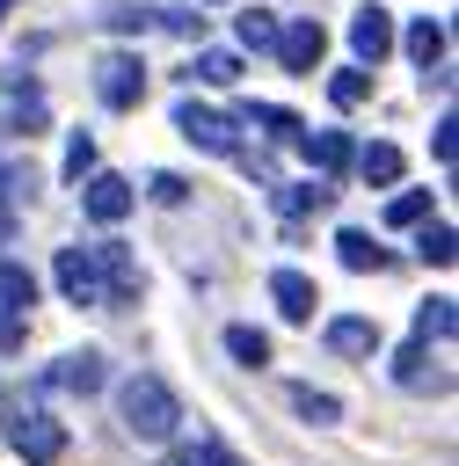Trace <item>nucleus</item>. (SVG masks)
<instances>
[{"label": "nucleus", "instance_id": "nucleus-32", "mask_svg": "<svg viewBox=\"0 0 459 466\" xmlns=\"http://www.w3.org/2000/svg\"><path fill=\"white\" fill-rule=\"evenodd\" d=\"M66 175H73V182H87V175H95V138H87V131L66 146Z\"/></svg>", "mask_w": 459, "mask_h": 466}, {"label": "nucleus", "instance_id": "nucleus-36", "mask_svg": "<svg viewBox=\"0 0 459 466\" xmlns=\"http://www.w3.org/2000/svg\"><path fill=\"white\" fill-rule=\"evenodd\" d=\"M22 335H29V320L15 306H0V350H22Z\"/></svg>", "mask_w": 459, "mask_h": 466}, {"label": "nucleus", "instance_id": "nucleus-22", "mask_svg": "<svg viewBox=\"0 0 459 466\" xmlns=\"http://www.w3.org/2000/svg\"><path fill=\"white\" fill-rule=\"evenodd\" d=\"M277 204H284L291 218H299V211H328V204H335V182H321V175H313V182H291V189H277Z\"/></svg>", "mask_w": 459, "mask_h": 466}, {"label": "nucleus", "instance_id": "nucleus-28", "mask_svg": "<svg viewBox=\"0 0 459 466\" xmlns=\"http://www.w3.org/2000/svg\"><path fill=\"white\" fill-rule=\"evenodd\" d=\"M102 29H117V36H138V29H153V7H131V0H117V7H102Z\"/></svg>", "mask_w": 459, "mask_h": 466}, {"label": "nucleus", "instance_id": "nucleus-8", "mask_svg": "<svg viewBox=\"0 0 459 466\" xmlns=\"http://www.w3.org/2000/svg\"><path fill=\"white\" fill-rule=\"evenodd\" d=\"M350 51H357V66L372 73V66L393 51V15H386V7H357V15H350Z\"/></svg>", "mask_w": 459, "mask_h": 466}, {"label": "nucleus", "instance_id": "nucleus-29", "mask_svg": "<svg viewBox=\"0 0 459 466\" xmlns=\"http://www.w3.org/2000/svg\"><path fill=\"white\" fill-rule=\"evenodd\" d=\"M423 218H430V189H401L386 204V226H423Z\"/></svg>", "mask_w": 459, "mask_h": 466}, {"label": "nucleus", "instance_id": "nucleus-9", "mask_svg": "<svg viewBox=\"0 0 459 466\" xmlns=\"http://www.w3.org/2000/svg\"><path fill=\"white\" fill-rule=\"evenodd\" d=\"M95 269H102V306L138 299V262H131V248H124V240H102V248H95Z\"/></svg>", "mask_w": 459, "mask_h": 466}, {"label": "nucleus", "instance_id": "nucleus-16", "mask_svg": "<svg viewBox=\"0 0 459 466\" xmlns=\"http://www.w3.org/2000/svg\"><path fill=\"white\" fill-rule=\"evenodd\" d=\"M299 153L321 167V182H335V175L350 167V153H357V146H350L342 131H306V138H299Z\"/></svg>", "mask_w": 459, "mask_h": 466}, {"label": "nucleus", "instance_id": "nucleus-3", "mask_svg": "<svg viewBox=\"0 0 459 466\" xmlns=\"http://www.w3.org/2000/svg\"><path fill=\"white\" fill-rule=\"evenodd\" d=\"M95 95H102V109H138V95H146L138 51H102L95 58Z\"/></svg>", "mask_w": 459, "mask_h": 466}, {"label": "nucleus", "instance_id": "nucleus-23", "mask_svg": "<svg viewBox=\"0 0 459 466\" xmlns=\"http://www.w3.org/2000/svg\"><path fill=\"white\" fill-rule=\"evenodd\" d=\"M0 306H15V313L29 320V306H36V277H29L22 262H0Z\"/></svg>", "mask_w": 459, "mask_h": 466}, {"label": "nucleus", "instance_id": "nucleus-20", "mask_svg": "<svg viewBox=\"0 0 459 466\" xmlns=\"http://www.w3.org/2000/svg\"><path fill=\"white\" fill-rule=\"evenodd\" d=\"M335 255H342V269H386V248H379L372 233H357V226L335 233Z\"/></svg>", "mask_w": 459, "mask_h": 466}, {"label": "nucleus", "instance_id": "nucleus-30", "mask_svg": "<svg viewBox=\"0 0 459 466\" xmlns=\"http://www.w3.org/2000/svg\"><path fill=\"white\" fill-rule=\"evenodd\" d=\"M415 255H423V262H437V269H444V262H452V226H444V218H430V226H423V233H415Z\"/></svg>", "mask_w": 459, "mask_h": 466}, {"label": "nucleus", "instance_id": "nucleus-35", "mask_svg": "<svg viewBox=\"0 0 459 466\" xmlns=\"http://www.w3.org/2000/svg\"><path fill=\"white\" fill-rule=\"evenodd\" d=\"M175 466H233V451L226 444H189V451H175Z\"/></svg>", "mask_w": 459, "mask_h": 466}, {"label": "nucleus", "instance_id": "nucleus-19", "mask_svg": "<svg viewBox=\"0 0 459 466\" xmlns=\"http://www.w3.org/2000/svg\"><path fill=\"white\" fill-rule=\"evenodd\" d=\"M393 379H401L408 393H430V386H444V371L430 364V350H423V342H408V350L393 357Z\"/></svg>", "mask_w": 459, "mask_h": 466}, {"label": "nucleus", "instance_id": "nucleus-6", "mask_svg": "<svg viewBox=\"0 0 459 466\" xmlns=\"http://www.w3.org/2000/svg\"><path fill=\"white\" fill-rule=\"evenodd\" d=\"M270 51H277V66H284V73H313V66H321V51H328V29H321L313 15L277 22V44H270Z\"/></svg>", "mask_w": 459, "mask_h": 466}, {"label": "nucleus", "instance_id": "nucleus-33", "mask_svg": "<svg viewBox=\"0 0 459 466\" xmlns=\"http://www.w3.org/2000/svg\"><path fill=\"white\" fill-rule=\"evenodd\" d=\"M459 116H437V131H430V153H437V167H452V153H459V131H452Z\"/></svg>", "mask_w": 459, "mask_h": 466}, {"label": "nucleus", "instance_id": "nucleus-2", "mask_svg": "<svg viewBox=\"0 0 459 466\" xmlns=\"http://www.w3.org/2000/svg\"><path fill=\"white\" fill-rule=\"evenodd\" d=\"M7 444L22 451V466H58L66 459V422L44 408H15L7 415Z\"/></svg>", "mask_w": 459, "mask_h": 466}, {"label": "nucleus", "instance_id": "nucleus-10", "mask_svg": "<svg viewBox=\"0 0 459 466\" xmlns=\"http://www.w3.org/2000/svg\"><path fill=\"white\" fill-rule=\"evenodd\" d=\"M321 342H328V357H379V320H364V313H335L328 328H321Z\"/></svg>", "mask_w": 459, "mask_h": 466}, {"label": "nucleus", "instance_id": "nucleus-4", "mask_svg": "<svg viewBox=\"0 0 459 466\" xmlns=\"http://www.w3.org/2000/svg\"><path fill=\"white\" fill-rule=\"evenodd\" d=\"M175 131L197 146V153H240V131H233V116L226 109H204V102H175Z\"/></svg>", "mask_w": 459, "mask_h": 466}, {"label": "nucleus", "instance_id": "nucleus-26", "mask_svg": "<svg viewBox=\"0 0 459 466\" xmlns=\"http://www.w3.org/2000/svg\"><path fill=\"white\" fill-rule=\"evenodd\" d=\"M364 95H372V73H364V66H342V73L328 80V102H335V109H357Z\"/></svg>", "mask_w": 459, "mask_h": 466}, {"label": "nucleus", "instance_id": "nucleus-13", "mask_svg": "<svg viewBox=\"0 0 459 466\" xmlns=\"http://www.w3.org/2000/svg\"><path fill=\"white\" fill-rule=\"evenodd\" d=\"M109 379V364H102V350H66L51 371H44V386H58V393H95Z\"/></svg>", "mask_w": 459, "mask_h": 466}, {"label": "nucleus", "instance_id": "nucleus-25", "mask_svg": "<svg viewBox=\"0 0 459 466\" xmlns=\"http://www.w3.org/2000/svg\"><path fill=\"white\" fill-rule=\"evenodd\" d=\"M233 29H240V44H248V51H270V44H277V15H270V7H240V22H233Z\"/></svg>", "mask_w": 459, "mask_h": 466}, {"label": "nucleus", "instance_id": "nucleus-37", "mask_svg": "<svg viewBox=\"0 0 459 466\" xmlns=\"http://www.w3.org/2000/svg\"><path fill=\"white\" fill-rule=\"evenodd\" d=\"M0 22H7V0H0Z\"/></svg>", "mask_w": 459, "mask_h": 466}, {"label": "nucleus", "instance_id": "nucleus-5", "mask_svg": "<svg viewBox=\"0 0 459 466\" xmlns=\"http://www.w3.org/2000/svg\"><path fill=\"white\" fill-rule=\"evenodd\" d=\"M44 124H51L44 87H36L22 66H15V73H0V131H22V138H29V131H44Z\"/></svg>", "mask_w": 459, "mask_h": 466}, {"label": "nucleus", "instance_id": "nucleus-7", "mask_svg": "<svg viewBox=\"0 0 459 466\" xmlns=\"http://www.w3.org/2000/svg\"><path fill=\"white\" fill-rule=\"evenodd\" d=\"M51 277H58V299H73V306H102V269H95V248H58Z\"/></svg>", "mask_w": 459, "mask_h": 466}, {"label": "nucleus", "instance_id": "nucleus-21", "mask_svg": "<svg viewBox=\"0 0 459 466\" xmlns=\"http://www.w3.org/2000/svg\"><path fill=\"white\" fill-rule=\"evenodd\" d=\"M226 357H233V364H248V371H262V364H270V335H262V328H248V320H233V328H226Z\"/></svg>", "mask_w": 459, "mask_h": 466}, {"label": "nucleus", "instance_id": "nucleus-15", "mask_svg": "<svg viewBox=\"0 0 459 466\" xmlns=\"http://www.w3.org/2000/svg\"><path fill=\"white\" fill-rule=\"evenodd\" d=\"M270 299H277V313L284 320H313V277H299V269H270Z\"/></svg>", "mask_w": 459, "mask_h": 466}, {"label": "nucleus", "instance_id": "nucleus-17", "mask_svg": "<svg viewBox=\"0 0 459 466\" xmlns=\"http://www.w3.org/2000/svg\"><path fill=\"white\" fill-rule=\"evenodd\" d=\"M350 167H357L372 189H386V182H401V146H393V138H372V146L350 153Z\"/></svg>", "mask_w": 459, "mask_h": 466}, {"label": "nucleus", "instance_id": "nucleus-1", "mask_svg": "<svg viewBox=\"0 0 459 466\" xmlns=\"http://www.w3.org/2000/svg\"><path fill=\"white\" fill-rule=\"evenodd\" d=\"M117 422H124V437H138V444H168V437L182 430V400H175L168 379L131 371V379L117 386Z\"/></svg>", "mask_w": 459, "mask_h": 466}, {"label": "nucleus", "instance_id": "nucleus-27", "mask_svg": "<svg viewBox=\"0 0 459 466\" xmlns=\"http://www.w3.org/2000/svg\"><path fill=\"white\" fill-rule=\"evenodd\" d=\"M415 342L430 350V342H452V299H430L423 313H415Z\"/></svg>", "mask_w": 459, "mask_h": 466}, {"label": "nucleus", "instance_id": "nucleus-11", "mask_svg": "<svg viewBox=\"0 0 459 466\" xmlns=\"http://www.w3.org/2000/svg\"><path fill=\"white\" fill-rule=\"evenodd\" d=\"M401 51L423 66V80H437L444 87V22H430V15H415L408 29H401Z\"/></svg>", "mask_w": 459, "mask_h": 466}, {"label": "nucleus", "instance_id": "nucleus-24", "mask_svg": "<svg viewBox=\"0 0 459 466\" xmlns=\"http://www.w3.org/2000/svg\"><path fill=\"white\" fill-rule=\"evenodd\" d=\"M189 73H197V80H211V87H233V80H240V51H219V44H211V51H197V66H189Z\"/></svg>", "mask_w": 459, "mask_h": 466}, {"label": "nucleus", "instance_id": "nucleus-18", "mask_svg": "<svg viewBox=\"0 0 459 466\" xmlns=\"http://www.w3.org/2000/svg\"><path fill=\"white\" fill-rule=\"evenodd\" d=\"M284 400H291V415H299V422H313V430L342 422V400H335V393H321V386H306V379H291V386H284Z\"/></svg>", "mask_w": 459, "mask_h": 466}, {"label": "nucleus", "instance_id": "nucleus-12", "mask_svg": "<svg viewBox=\"0 0 459 466\" xmlns=\"http://www.w3.org/2000/svg\"><path fill=\"white\" fill-rule=\"evenodd\" d=\"M131 197H138V189H131L124 175H87V189H80V211H87L95 226H117V218L131 211Z\"/></svg>", "mask_w": 459, "mask_h": 466}, {"label": "nucleus", "instance_id": "nucleus-31", "mask_svg": "<svg viewBox=\"0 0 459 466\" xmlns=\"http://www.w3.org/2000/svg\"><path fill=\"white\" fill-rule=\"evenodd\" d=\"M153 29H175V36H197L204 29V7L189 15V7H153Z\"/></svg>", "mask_w": 459, "mask_h": 466}, {"label": "nucleus", "instance_id": "nucleus-34", "mask_svg": "<svg viewBox=\"0 0 459 466\" xmlns=\"http://www.w3.org/2000/svg\"><path fill=\"white\" fill-rule=\"evenodd\" d=\"M146 197H153V204H182L189 189H182V175H168V167H160V175H146Z\"/></svg>", "mask_w": 459, "mask_h": 466}, {"label": "nucleus", "instance_id": "nucleus-14", "mask_svg": "<svg viewBox=\"0 0 459 466\" xmlns=\"http://www.w3.org/2000/svg\"><path fill=\"white\" fill-rule=\"evenodd\" d=\"M233 124H255V131H262V138H277V146H299V138H306V131H299L306 116H299V109H284V102H240V109H233Z\"/></svg>", "mask_w": 459, "mask_h": 466}]
</instances>
